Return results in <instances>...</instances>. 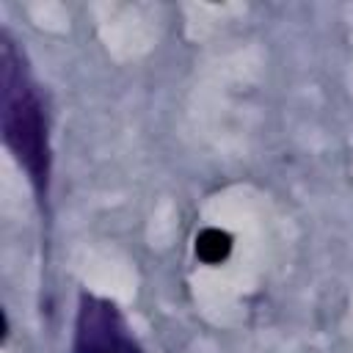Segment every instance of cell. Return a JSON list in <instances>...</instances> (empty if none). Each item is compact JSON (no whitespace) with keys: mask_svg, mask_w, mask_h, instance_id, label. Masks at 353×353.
<instances>
[{"mask_svg":"<svg viewBox=\"0 0 353 353\" xmlns=\"http://www.w3.org/2000/svg\"><path fill=\"white\" fill-rule=\"evenodd\" d=\"M3 138L14 152L17 163L28 171L39 196L47 193V135L36 91L30 88L22 69L14 66V55L6 47L3 55Z\"/></svg>","mask_w":353,"mask_h":353,"instance_id":"6da1fadb","label":"cell"},{"mask_svg":"<svg viewBox=\"0 0 353 353\" xmlns=\"http://www.w3.org/2000/svg\"><path fill=\"white\" fill-rule=\"evenodd\" d=\"M229 251H232V234L229 232L215 229V226L199 232V237H196V256L201 262L218 265V262H223L229 256Z\"/></svg>","mask_w":353,"mask_h":353,"instance_id":"7a4b0ae2","label":"cell"}]
</instances>
